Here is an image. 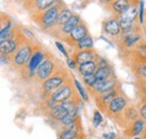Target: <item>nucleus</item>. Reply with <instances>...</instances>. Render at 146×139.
<instances>
[{
  "label": "nucleus",
  "mask_w": 146,
  "mask_h": 139,
  "mask_svg": "<svg viewBox=\"0 0 146 139\" xmlns=\"http://www.w3.org/2000/svg\"><path fill=\"white\" fill-rule=\"evenodd\" d=\"M17 44L16 42L14 40H5V42H1L0 44V52H1V55H6V54H9V53L14 52L15 48H16Z\"/></svg>",
  "instance_id": "11"
},
{
  "label": "nucleus",
  "mask_w": 146,
  "mask_h": 139,
  "mask_svg": "<svg viewBox=\"0 0 146 139\" xmlns=\"http://www.w3.org/2000/svg\"><path fill=\"white\" fill-rule=\"evenodd\" d=\"M139 38H141V37H139L138 35H129V36H127V37L125 38V44H126L127 46H133Z\"/></svg>",
  "instance_id": "25"
},
{
  "label": "nucleus",
  "mask_w": 146,
  "mask_h": 139,
  "mask_svg": "<svg viewBox=\"0 0 146 139\" xmlns=\"http://www.w3.org/2000/svg\"><path fill=\"white\" fill-rule=\"evenodd\" d=\"M134 139H141V138H134Z\"/></svg>",
  "instance_id": "38"
},
{
  "label": "nucleus",
  "mask_w": 146,
  "mask_h": 139,
  "mask_svg": "<svg viewBox=\"0 0 146 139\" xmlns=\"http://www.w3.org/2000/svg\"><path fill=\"white\" fill-rule=\"evenodd\" d=\"M75 61L80 65L84 64V63H88V62H92V53L90 51H81L80 53L76 54Z\"/></svg>",
  "instance_id": "16"
},
{
  "label": "nucleus",
  "mask_w": 146,
  "mask_h": 139,
  "mask_svg": "<svg viewBox=\"0 0 146 139\" xmlns=\"http://www.w3.org/2000/svg\"><path fill=\"white\" fill-rule=\"evenodd\" d=\"M112 7H113V9L117 13H119L121 15L126 14L128 10H129V3H128V1H126V0H118V1L113 2Z\"/></svg>",
  "instance_id": "18"
},
{
  "label": "nucleus",
  "mask_w": 146,
  "mask_h": 139,
  "mask_svg": "<svg viewBox=\"0 0 146 139\" xmlns=\"http://www.w3.org/2000/svg\"><path fill=\"white\" fill-rule=\"evenodd\" d=\"M119 24L115 19H110L105 23V30L110 35H117L119 33Z\"/></svg>",
  "instance_id": "14"
},
{
  "label": "nucleus",
  "mask_w": 146,
  "mask_h": 139,
  "mask_svg": "<svg viewBox=\"0 0 146 139\" xmlns=\"http://www.w3.org/2000/svg\"><path fill=\"white\" fill-rule=\"evenodd\" d=\"M71 92H72V90H71V87H62L61 89H58L57 91H55L54 93H53V95H52V100L54 101V102H62V103H64V102H66V100L71 97Z\"/></svg>",
  "instance_id": "3"
},
{
  "label": "nucleus",
  "mask_w": 146,
  "mask_h": 139,
  "mask_svg": "<svg viewBox=\"0 0 146 139\" xmlns=\"http://www.w3.org/2000/svg\"><path fill=\"white\" fill-rule=\"evenodd\" d=\"M115 87V81L112 80H107V81H97V83L93 85L92 87H94L97 91L101 92V93H107V92H110L111 89Z\"/></svg>",
  "instance_id": "7"
},
{
  "label": "nucleus",
  "mask_w": 146,
  "mask_h": 139,
  "mask_svg": "<svg viewBox=\"0 0 146 139\" xmlns=\"http://www.w3.org/2000/svg\"><path fill=\"white\" fill-rule=\"evenodd\" d=\"M70 112L68 111V109L64 107V104H60V105H55L52 108V116L54 117L55 119L62 120L65 116H68Z\"/></svg>",
  "instance_id": "10"
},
{
  "label": "nucleus",
  "mask_w": 146,
  "mask_h": 139,
  "mask_svg": "<svg viewBox=\"0 0 146 139\" xmlns=\"http://www.w3.org/2000/svg\"><path fill=\"white\" fill-rule=\"evenodd\" d=\"M57 17H58L57 8H56V7H52V8L47 9V10L43 14V16H42V21H43V24H44L46 27H50V26H52L54 23H56Z\"/></svg>",
  "instance_id": "4"
},
{
  "label": "nucleus",
  "mask_w": 146,
  "mask_h": 139,
  "mask_svg": "<svg viewBox=\"0 0 146 139\" xmlns=\"http://www.w3.org/2000/svg\"><path fill=\"white\" fill-rule=\"evenodd\" d=\"M84 82H86V84H88V85H90V87H93V85L97 83V77H96L94 74L84 76Z\"/></svg>",
  "instance_id": "28"
},
{
  "label": "nucleus",
  "mask_w": 146,
  "mask_h": 139,
  "mask_svg": "<svg viewBox=\"0 0 146 139\" xmlns=\"http://www.w3.org/2000/svg\"><path fill=\"white\" fill-rule=\"evenodd\" d=\"M63 80L58 76H54V77H51L48 80H46V82H44V89L46 91H52L56 87H58L62 84Z\"/></svg>",
  "instance_id": "13"
},
{
  "label": "nucleus",
  "mask_w": 146,
  "mask_h": 139,
  "mask_svg": "<svg viewBox=\"0 0 146 139\" xmlns=\"http://www.w3.org/2000/svg\"><path fill=\"white\" fill-rule=\"evenodd\" d=\"M70 36H71V38H72L73 40L79 43L84 37H87L88 34H87V29H86V27L83 25H78L76 27L73 28V30L70 33Z\"/></svg>",
  "instance_id": "6"
},
{
  "label": "nucleus",
  "mask_w": 146,
  "mask_h": 139,
  "mask_svg": "<svg viewBox=\"0 0 146 139\" xmlns=\"http://www.w3.org/2000/svg\"><path fill=\"white\" fill-rule=\"evenodd\" d=\"M68 64H69V66H70L71 69H74V68H75V65H74L75 63H74L73 61H71L70 58H68Z\"/></svg>",
  "instance_id": "35"
},
{
  "label": "nucleus",
  "mask_w": 146,
  "mask_h": 139,
  "mask_svg": "<svg viewBox=\"0 0 146 139\" xmlns=\"http://www.w3.org/2000/svg\"><path fill=\"white\" fill-rule=\"evenodd\" d=\"M35 5L39 10H45V9L52 8V6L54 5V1H52V0H37Z\"/></svg>",
  "instance_id": "23"
},
{
  "label": "nucleus",
  "mask_w": 146,
  "mask_h": 139,
  "mask_svg": "<svg viewBox=\"0 0 146 139\" xmlns=\"http://www.w3.org/2000/svg\"><path fill=\"white\" fill-rule=\"evenodd\" d=\"M96 77H97V81H107L108 77L111 75V70L108 68V66H101L97 70V72L94 73Z\"/></svg>",
  "instance_id": "12"
},
{
  "label": "nucleus",
  "mask_w": 146,
  "mask_h": 139,
  "mask_svg": "<svg viewBox=\"0 0 146 139\" xmlns=\"http://www.w3.org/2000/svg\"><path fill=\"white\" fill-rule=\"evenodd\" d=\"M141 72H142V74L146 77V63L142 66V68H141Z\"/></svg>",
  "instance_id": "36"
},
{
  "label": "nucleus",
  "mask_w": 146,
  "mask_h": 139,
  "mask_svg": "<svg viewBox=\"0 0 146 139\" xmlns=\"http://www.w3.org/2000/svg\"><path fill=\"white\" fill-rule=\"evenodd\" d=\"M53 72V63L51 61H44L37 69V75L39 79H46Z\"/></svg>",
  "instance_id": "5"
},
{
  "label": "nucleus",
  "mask_w": 146,
  "mask_h": 139,
  "mask_svg": "<svg viewBox=\"0 0 146 139\" xmlns=\"http://www.w3.org/2000/svg\"><path fill=\"white\" fill-rule=\"evenodd\" d=\"M79 139H80V138H79Z\"/></svg>",
  "instance_id": "40"
},
{
  "label": "nucleus",
  "mask_w": 146,
  "mask_h": 139,
  "mask_svg": "<svg viewBox=\"0 0 146 139\" xmlns=\"http://www.w3.org/2000/svg\"><path fill=\"white\" fill-rule=\"evenodd\" d=\"M7 60H5V55H1V64H6Z\"/></svg>",
  "instance_id": "37"
},
{
  "label": "nucleus",
  "mask_w": 146,
  "mask_h": 139,
  "mask_svg": "<svg viewBox=\"0 0 146 139\" xmlns=\"http://www.w3.org/2000/svg\"><path fill=\"white\" fill-rule=\"evenodd\" d=\"M141 113H142V117L146 119V104L145 105H143V108H142V110H141Z\"/></svg>",
  "instance_id": "34"
},
{
  "label": "nucleus",
  "mask_w": 146,
  "mask_h": 139,
  "mask_svg": "<svg viewBox=\"0 0 146 139\" xmlns=\"http://www.w3.org/2000/svg\"><path fill=\"white\" fill-rule=\"evenodd\" d=\"M76 117H78V108L75 110H73L72 112H70L68 116H65L61 121H62V123H64L66 126H71L72 123H74Z\"/></svg>",
  "instance_id": "21"
},
{
  "label": "nucleus",
  "mask_w": 146,
  "mask_h": 139,
  "mask_svg": "<svg viewBox=\"0 0 146 139\" xmlns=\"http://www.w3.org/2000/svg\"><path fill=\"white\" fill-rule=\"evenodd\" d=\"M104 137L106 139H115L116 138V135H115L113 132H111V134H106V135H104Z\"/></svg>",
  "instance_id": "33"
},
{
  "label": "nucleus",
  "mask_w": 146,
  "mask_h": 139,
  "mask_svg": "<svg viewBox=\"0 0 146 139\" xmlns=\"http://www.w3.org/2000/svg\"><path fill=\"white\" fill-rule=\"evenodd\" d=\"M115 95H116V92L115 91H110V92H107L105 93V95L102 97V102L104 103H108V102H111L113 99H115Z\"/></svg>",
  "instance_id": "27"
},
{
  "label": "nucleus",
  "mask_w": 146,
  "mask_h": 139,
  "mask_svg": "<svg viewBox=\"0 0 146 139\" xmlns=\"http://www.w3.org/2000/svg\"><path fill=\"white\" fill-rule=\"evenodd\" d=\"M136 14H137V9L133 8L130 10H128L126 14L121 15V18L119 20V26L123 28L124 33H128L131 30V25H133V21L136 17Z\"/></svg>",
  "instance_id": "1"
},
{
  "label": "nucleus",
  "mask_w": 146,
  "mask_h": 139,
  "mask_svg": "<svg viewBox=\"0 0 146 139\" xmlns=\"http://www.w3.org/2000/svg\"><path fill=\"white\" fill-rule=\"evenodd\" d=\"M137 54H138L141 57H143L144 60H146V45L145 44L139 45V46L137 47Z\"/></svg>",
  "instance_id": "30"
},
{
  "label": "nucleus",
  "mask_w": 146,
  "mask_h": 139,
  "mask_svg": "<svg viewBox=\"0 0 146 139\" xmlns=\"http://www.w3.org/2000/svg\"><path fill=\"white\" fill-rule=\"evenodd\" d=\"M79 71L84 76L92 75V74H94V71H96V63L94 62H88V63L81 64L79 66Z\"/></svg>",
  "instance_id": "15"
},
{
  "label": "nucleus",
  "mask_w": 146,
  "mask_h": 139,
  "mask_svg": "<svg viewBox=\"0 0 146 139\" xmlns=\"http://www.w3.org/2000/svg\"><path fill=\"white\" fill-rule=\"evenodd\" d=\"M43 57H44V54L42 52H36L33 54L31 61H29V70L32 73L35 72V70L39 68L42 61H43Z\"/></svg>",
  "instance_id": "9"
},
{
  "label": "nucleus",
  "mask_w": 146,
  "mask_h": 139,
  "mask_svg": "<svg viewBox=\"0 0 146 139\" xmlns=\"http://www.w3.org/2000/svg\"><path fill=\"white\" fill-rule=\"evenodd\" d=\"M55 45L57 46V48H58V51H60V52L62 53L63 55H65L66 57L69 56V55H68V53H66V51H65V48L63 47V45H62V44H60V42H56V43H55Z\"/></svg>",
  "instance_id": "31"
},
{
  "label": "nucleus",
  "mask_w": 146,
  "mask_h": 139,
  "mask_svg": "<svg viewBox=\"0 0 146 139\" xmlns=\"http://www.w3.org/2000/svg\"><path fill=\"white\" fill-rule=\"evenodd\" d=\"M126 105V100L123 97H117L115 98L111 102L109 103V110L111 112H119L120 110L124 109V107Z\"/></svg>",
  "instance_id": "8"
},
{
  "label": "nucleus",
  "mask_w": 146,
  "mask_h": 139,
  "mask_svg": "<svg viewBox=\"0 0 146 139\" xmlns=\"http://www.w3.org/2000/svg\"><path fill=\"white\" fill-rule=\"evenodd\" d=\"M79 21H80V18L78 17V16H72L68 23H65V24L63 25L62 32H64V33H66V34L71 33L73 30V28L79 25Z\"/></svg>",
  "instance_id": "17"
},
{
  "label": "nucleus",
  "mask_w": 146,
  "mask_h": 139,
  "mask_svg": "<svg viewBox=\"0 0 146 139\" xmlns=\"http://www.w3.org/2000/svg\"><path fill=\"white\" fill-rule=\"evenodd\" d=\"M145 139H146V134H145Z\"/></svg>",
  "instance_id": "39"
},
{
  "label": "nucleus",
  "mask_w": 146,
  "mask_h": 139,
  "mask_svg": "<svg viewBox=\"0 0 146 139\" xmlns=\"http://www.w3.org/2000/svg\"><path fill=\"white\" fill-rule=\"evenodd\" d=\"M92 46H93V42H92V38L89 35L78 43V47L80 50H86L87 51V48H91Z\"/></svg>",
  "instance_id": "22"
},
{
  "label": "nucleus",
  "mask_w": 146,
  "mask_h": 139,
  "mask_svg": "<svg viewBox=\"0 0 146 139\" xmlns=\"http://www.w3.org/2000/svg\"><path fill=\"white\" fill-rule=\"evenodd\" d=\"M78 134V129L75 128V124L72 123L71 126H69V129H66L65 131H63L60 136L61 139H74Z\"/></svg>",
  "instance_id": "19"
},
{
  "label": "nucleus",
  "mask_w": 146,
  "mask_h": 139,
  "mask_svg": "<svg viewBox=\"0 0 146 139\" xmlns=\"http://www.w3.org/2000/svg\"><path fill=\"white\" fill-rule=\"evenodd\" d=\"M74 84H75V87L78 89V91H79V93L81 94V97H82V99L83 100H88V94H87V92H86V90L83 89V87L81 85V83L78 81V80H74Z\"/></svg>",
  "instance_id": "24"
},
{
  "label": "nucleus",
  "mask_w": 146,
  "mask_h": 139,
  "mask_svg": "<svg viewBox=\"0 0 146 139\" xmlns=\"http://www.w3.org/2000/svg\"><path fill=\"white\" fill-rule=\"evenodd\" d=\"M31 55H32V50H31V47L29 46H23L20 50H19V52L16 54V56H15V64H17V65H24V64H26L27 62H28V60L29 58H32L31 57Z\"/></svg>",
  "instance_id": "2"
},
{
  "label": "nucleus",
  "mask_w": 146,
  "mask_h": 139,
  "mask_svg": "<svg viewBox=\"0 0 146 139\" xmlns=\"http://www.w3.org/2000/svg\"><path fill=\"white\" fill-rule=\"evenodd\" d=\"M143 13H144V2L143 1H141V8H139V21H141V24H143Z\"/></svg>",
  "instance_id": "32"
},
{
  "label": "nucleus",
  "mask_w": 146,
  "mask_h": 139,
  "mask_svg": "<svg viewBox=\"0 0 146 139\" xmlns=\"http://www.w3.org/2000/svg\"><path fill=\"white\" fill-rule=\"evenodd\" d=\"M73 15L71 14V11L69 10V9H64V10H62L60 14H58V17H57V20H56V23H58V24H65V23H68L69 20H70V18L72 17Z\"/></svg>",
  "instance_id": "20"
},
{
  "label": "nucleus",
  "mask_w": 146,
  "mask_h": 139,
  "mask_svg": "<svg viewBox=\"0 0 146 139\" xmlns=\"http://www.w3.org/2000/svg\"><path fill=\"white\" fill-rule=\"evenodd\" d=\"M143 128H144V122L141 121V120H137V121L135 122V124H134L133 134H134V135H139V134L142 132Z\"/></svg>",
  "instance_id": "26"
},
{
  "label": "nucleus",
  "mask_w": 146,
  "mask_h": 139,
  "mask_svg": "<svg viewBox=\"0 0 146 139\" xmlns=\"http://www.w3.org/2000/svg\"><path fill=\"white\" fill-rule=\"evenodd\" d=\"M102 121V116L100 115L99 111H94V115H93V126L94 127H98Z\"/></svg>",
  "instance_id": "29"
}]
</instances>
